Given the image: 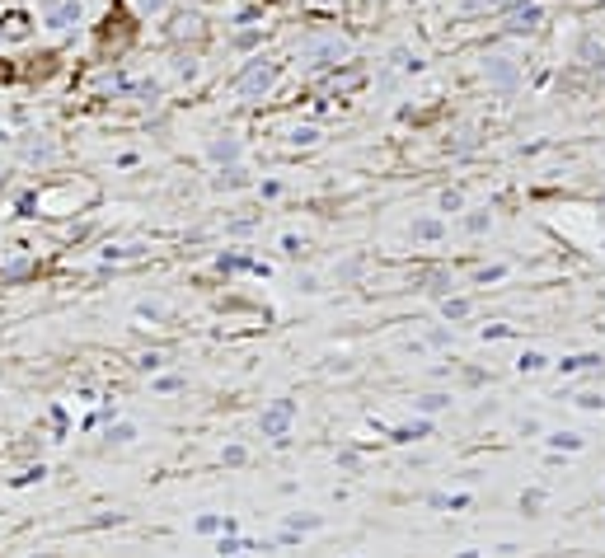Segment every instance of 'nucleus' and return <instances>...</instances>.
<instances>
[{
  "mask_svg": "<svg viewBox=\"0 0 605 558\" xmlns=\"http://www.w3.org/2000/svg\"><path fill=\"white\" fill-rule=\"evenodd\" d=\"M535 19H539V10H535V5H526V10H516V14H512V29H530Z\"/></svg>",
  "mask_w": 605,
  "mask_h": 558,
  "instance_id": "3",
  "label": "nucleus"
},
{
  "mask_svg": "<svg viewBox=\"0 0 605 558\" xmlns=\"http://www.w3.org/2000/svg\"><path fill=\"white\" fill-rule=\"evenodd\" d=\"M71 24H80V0H61V5L47 14V29H56V33L71 29Z\"/></svg>",
  "mask_w": 605,
  "mask_h": 558,
  "instance_id": "1",
  "label": "nucleus"
},
{
  "mask_svg": "<svg viewBox=\"0 0 605 558\" xmlns=\"http://www.w3.org/2000/svg\"><path fill=\"white\" fill-rule=\"evenodd\" d=\"M0 33H5V38H24V33H29V14H24V10L5 14V24H0Z\"/></svg>",
  "mask_w": 605,
  "mask_h": 558,
  "instance_id": "2",
  "label": "nucleus"
},
{
  "mask_svg": "<svg viewBox=\"0 0 605 558\" xmlns=\"http://www.w3.org/2000/svg\"><path fill=\"white\" fill-rule=\"evenodd\" d=\"M160 5H165V0H141V10H160Z\"/></svg>",
  "mask_w": 605,
  "mask_h": 558,
  "instance_id": "4",
  "label": "nucleus"
}]
</instances>
